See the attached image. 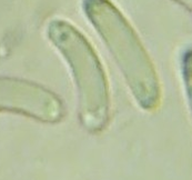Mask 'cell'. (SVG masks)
<instances>
[{
  "label": "cell",
  "mask_w": 192,
  "mask_h": 180,
  "mask_svg": "<svg viewBox=\"0 0 192 180\" xmlns=\"http://www.w3.org/2000/svg\"><path fill=\"white\" fill-rule=\"evenodd\" d=\"M181 73L187 101L192 117V48L188 49L181 59Z\"/></svg>",
  "instance_id": "obj_4"
},
{
  "label": "cell",
  "mask_w": 192,
  "mask_h": 180,
  "mask_svg": "<svg viewBox=\"0 0 192 180\" xmlns=\"http://www.w3.org/2000/svg\"><path fill=\"white\" fill-rule=\"evenodd\" d=\"M48 36L71 69L78 90L81 122L89 130H101L110 116V92L94 49L75 26L65 20L51 21Z\"/></svg>",
  "instance_id": "obj_2"
},
{
  "label": "cell",
  "mask_w": 192,
  "mask_h": 180,
  "mask_svg": "<svg viewBox=\"0 0 192 180\" xmlns=\"http://www.w3.org/2000/svg\"><path fill=\"white\" fill-rule=\"evenodd\" d=\"M0 110L27 115L41 121H58L65 114L61 100L31 82L0 78Z\"/></svg>",
  "instance_id": "obj_3"
},
{
  "label": "cell",
  "mask_w": 192,
  "mask_h": 180,
  "mask_svg": "<svg viewBox=\"0 0 192 180\" xmlns=\"http://www.w3.org/2000/svg\"><path fill=\"white\" fill-rule=\"evenodd\" d=\"M83 8L116 60L137 103L143 110H156L161 102L160 81L132 26L110 0H84Z\"/></svg>",
  "instance_id": "obj_1"
},
{
  "label": "cell",
  "mask_w": 192,
  "mask_h": 180,
  "mask_svg": "<svg viewBox=\"0 0 192 180\" xmlns=\"http://www.w3.org/2000/svg\"><path fill=\"white\" fill-rule=\"evenodd\" d=\"M173 1H175L177 3L184 7L192 14V0H173Z\"/></svg>",
  "instance_id": "obj_5"
}]
</instances>
